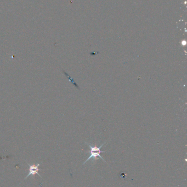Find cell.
<instances>
[{
    "label": "cell",
    "mask_w": 187,
    "mask_h": 187,
    "mask_svg": "<svg viewBox=\"0 0 187 187\" xmlns=\"http://www.w3.org/2000/svg\"><path fill=\"white\" fill-rule=\"evenodd\" d=\"M105 143H103L102 145L100 146V147H97V146L93 147V146L90 145V144H88V145L90 148V150L88 152V153L90 154V155L89 158H88L87 159L85 162H83V164H85L86 162H87L90 159H92V158L96 159L97 157L101 158L103 160H104V162H105L104 158H103V157H102V156L100 155V153L105 152V151H102V150H100V148L102 147L103 145H104Z\"/></svg>",
    "instance_id": "obj_1"
},
{
    "label": "cell",
    "mask_w": 187,
    "mask_h": 187,
    "mask_svg": "<svg viewBox=\"0 0 187 187\" xmlns=\"http://www.w3.org/2000/svg\"><path fill=\"white\" fill-rule=\"evenodd\" d=\"M40 165V164H36V165H29V175H28V176L25 177V179H26L27 177H29V176H30V175L34 176V175H36V174H38L39 176H40V177H41L40 175H39V174L38 173V171H39L38 167H39Z\"/></svg>",
    "instance_id": "obj_2"
}]
</instances>
